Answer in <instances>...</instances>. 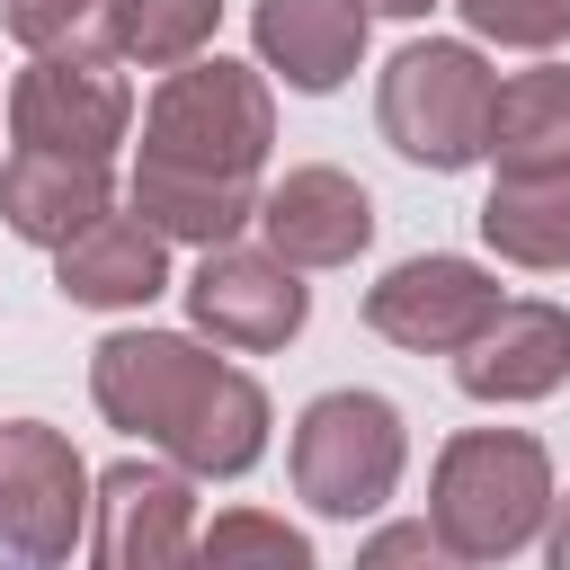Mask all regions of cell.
Masks as SVG:
<instances>
[{"label":"cell","instance_id":"cell-3","mask_svg":"<svg viewBox=\"0 0 570 570\" xmlns=\"http://www.w3.org/2000/svg\"><path fill=\"white\" fill-rule=\"evenodd\" d=\"M552 517V454L543 436L525 428H463L436 445V472H428V525L445 534V552H463L472 570L481 561H508L543 534Z\"/></svg>","mask_w":570,"mask_h":570},{"label":"cell","instance_id":"cell-8","mask_svg":"<svg viewBox=\"0 0 570 570\" xmlns=\"http://www.w3.org/2000/svg\"><path fill=\"white\" fill-rule=\"evenodd\" d=\"M187 321H196L214 347L267 356V347L303 338V321H312V285H303V267H285L276 249L214 240V249H196V276H187Z\"/></svg>","mask_w":570,"mask_h":570},{"label":"cell","instance_id":"cell-14","mask_svg":"<svg viewBox=\"0 0 570 570\" xmlns=\"http://www.w3.org/2000/svg\"><path fill=\"white\" fill-rule=\"evenodd\" d=\"M53 285L80 312H142L151 294H169V240L142 214H98L53 249Z\"/></svg>","mask_w":570,"mask_h":570},{"label":"cell","instance_id":"cell-21","mask_svg":"<svg viewBox=\"0 0 570 570\" xmlns=\"http://www.w3.org/2000/svg\"><path fill=\"white\" fill-rule=\"evenodd\" d=\"M472 36L490 45H517V53H552L570 36V0H454Z\"/></svg>","mask_w":570,"mask_h":570},{"label":"cell","instance_id":"cell-22","mask_svg":"<svg viewBox=\"0 0 570 570\" xmlns=\"http://www.w3.org/2000/svg\"><path fill=\"white\" fill-rule=\"evenodd\" d=\"M356 570H472L463 552H445V534L428 517H392L356 543Z\"/></svg>","mask_w":570,"mask_h":570},{"label":"cell","instance_id":"cell-24","mask_svg":"<svg viewBox=\"0 0 570 570\" xmlns=\"http://www.w3.org/2000/svg\"><path fill=\"white\" fill-rule=\"evenodd\" d=\"M356 9H365V18H428L436 0H356Z\"/></svg>","mask_w":570,"mask_h":570},{"label":"cell","instance_id":"cell-15","mask_svg":"<svg viewBox=\"0 0 570 570\" xmlns=\"http://www.w3.org/2000/svg\"><path fill=\"white\" fill-rule=\"evenodd\" d=\"M98 214H116V169L107 160H71V151H9L0 160V223L36 249H62L71 232H89Z\"/></svg>","mask_w":570,"mask_h":570},{"label":"cell","instance_id":"cell-17","mask_svg":"<svg viewBox=\"0 0 570 570\" xmlns=\"http://www.w3.org/2000/svg\"><path fill=\"white\" fill-rule=\"evenodd\" d=\"M481 240L508 267H534V276L570 267V169H552V178H490Z\"/></svg>","mask_w":570,"mask_h":570},{"label":"cell","instance_id":"cell-7","mask_svg":"<svg viewBox=\"0 0 570 570\" xmlns=\"http://www.w3.org/2000/svg\"><path fill=\"white\" fill-rule=\"evenodd\" d=\"M134 134V89L116 53H27L9 80V142L27 151H71V160H116Z\"/></svg>","mask_w":570,"mask_h":570},{"label":"cell","instance_id":"cell-1","mask_svg":"<svg viewBox=\"0 0 570 570\" xmlns=\"http://www.w3.org/2000/svg\"><path fill=\"white\" fill-rule=\"evenodd\" d=\"M276 142V98L267 71L232 62V53H196L178 71H160V89L142 98V160H134V214L160 240L214 249L240 240L258 214V169Z\"/></svg>","mask_w":570,"mask_h":570},{"label":"cell","instance_id":"cell-18","mask_svg":"<svg viewBox=\"0 0 570 570\" xmlns=\"http://www.w3.org/2000/svg\"><path fill=\"white\" fill-rule=\"evenodd\" d=\"M187 570H321L303 525H285L276 508H214L187 543Z\"/></svg>","mask_w":570,"mask_h":570},{"label":"cell","instance_id":"cell-2","mask_svg":"<svg viewBox=\"0 0 570 570\" xmlns=\"http://www.w3.org/2000/svg\"><path fill=\"white\" fill-rule=\"evenodd\" d=\"M89 401L107 428L169 454L187 481H240L267 454V392L258 374L205 356L178 330H107L89 347Z\"/></svg>","mask_w":570,"mask_h":570},{"label":"cell","instance_id":"cell-10","mask_svg":"<svg viewBox=\"0 0 570 570\" xmlns=\"http://www.w3.org/2000/svg\"><path fill=\"white\" fill-rule=\"evenodd\" d=\"M196 481L178 463H107L89 472V570H187Z\"/></svg>","mask_w":570,"mask_h":570},{"label":"cell","instance_id":"cell-13","mask_svg":"<svg viewBox=\"0 0 570 570\" xmlns=\"http://www.w3.org/2000/svg\"><path fill=\"white\" fill-rule=\"evenodd\" d=\"M365 9L356 0H249V36H258V71H276L303 98H330L356 62H365Z\"/></svg>","mask_w":570,"mask_h":570},{"label":"cell","instance_id":"cell-16","mask_svg":"<svg viewBox=\"0 0 570 570\" xmlns=\"http://www.w3.org/2000/svg\"><path fill=\"white\" fill-rule=\"evenodd\" d=\"M481 160L499 178H552V169H570V62H534V71H508L490 89Z\"/></svg>","mask_w":570,"mask_h":570},{"label":"cell","instance_id":"cell-4","mask_svg":"<svg viewBox=\"0 0 570 570\" xmlns=\"http://www.w3.org/2000/svg\"><path fill=\"white\" fill-rule=\"evenodd\" d=\"M490 89H499V71H490L472 45L419 36V45H401V53L383 62V80H374V125H383V142H392L401 160H419V169L445 178V169H472V160H481Z\"/></svg>","mask_w":570,"mask_h":570},{"label":"cell","instance_id":"cell-20","mask_svg":"<svg viewBox=\"0 0 570 570\" xmlns=\"http://www.w3.org/2000/svg\"><path fill=\"white\" fill-rule=\"evenodd\" d=\"M18 53H116V0H0Z\"/></svg>","mask_w":570,"mask_h":570},{"label":"cell","instance_id":"cell-9","mask_svg":"<svg viewBox=\"0 0 570 570\" xmlns=\"http://www.w3.org/2000/svg\"><path fill=\"white\" fill-rule=\"evenodd\" d=\"M499 303L508 294H499L490 267H472L454 249H419V258H401L365 285V330L410 347V356H463Z\"/></svg>","mask_w":570,"mask_h":570},{"label":"cell","instance_id":"cell-23","mask_svg":"<svg viewBox=\"0 0 570 570\" xmlns=\"http://www.w3.org/2000/svg\"><path fill=\"white\" fill-rule=\"evenodd\" d=\"M543 570H570V490H552V517H543Z\"/></svg>","mask_w":570,"mask_h":570},{"label":"cell","instance_id":"cell-6","mask_svg":"<svg viewBox=\"0 0 570 570\" xmlns=\"http://www.w3.org/2000/svg\"><path fill=\"white\" fill-rule=\"evenodd\" d=\"M89 534V463L45 419H0V570H62Z\"/></svg>","mask_w":570,"mask_h":570},{"label":"cell","instance_id":"cell-11","mask_svg":"<svg viewBox=\"0 0 570 570\" xmlns=\"http://www.w3.org/2000/svg\"><path fill=\"white\" fill-rule=\"evenodd\" d=\"M249 223H258V249H276L285 267H347L374 240V196L347 169L303 160L276 187H258V214Z\"/></svg>","mask_w":570,"mask_h":570},{"label":"cell","instance_id":"cell-5","mask_svg":"<svg viewBox=\"0 0 570 570\" xmlns=\"http://www.w3.org/2000/svg\"><path fill=\"white\" fill-rule=\"evenodd\" d=\"M285 463H294V499L312 508V517H374L392 490H401V463H410V428H401V410L383 401V392H321L303 419H294V445H285Z\"/></svg>","mask_w":570,"mask_h":570},{"label":"cell","instance_id":"cell-19","mask_svg":"<svg viewBox=\"0 0 570 570\" xmlns=\"http://www.w3.org/2000/svg\"><path fill=\"white\" fill-rule=\"evenodd\" d=\"M214 18H223V0H116V62L178 71L214 45Z\"/></svg>","mask_w":570,"mask_h":570},{"label":"cell","instance_id":"cell-12","mask_svg":"<svg viewBox=\"0 0 570 570\" xmlns=\"http://www.w3.org/2000/svg\"><path fill=\"white\" fill-rule=\"evenodd\" d=\"M454 383L472 401H490V410H517V401L561 392L570 383V312L543 303V294H508L481 321V338L454 356Z\"/></svg>","mask_w":570,"mask_h":570}]
</instances>
